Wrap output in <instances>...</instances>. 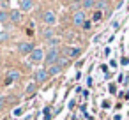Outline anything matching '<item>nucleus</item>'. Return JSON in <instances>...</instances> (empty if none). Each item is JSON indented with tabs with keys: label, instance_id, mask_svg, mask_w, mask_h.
<instances>
[{
	"label": "nucleus",
	"instance_id": "1",
	"mask_svg": "<svg viewBox=\"0 0 129 120\" xmlns=\"http://www.w3.org/2000/svg\"><path fill=\"white\" fill-rule=\"evenodd\" d=\"M58 58H60V51L57 48H50L46 53H44V64L46 65H55L58 64Z\"/></svg>",
	"mask_w": 129,
	"mask_h": 120
},
{
	"label": "nucleus",
	"instance_id": "2",
	"mask_svg": "<svg viewBox=\"0 0 129 120\" xmlns=\"http://www.w3.org/2000/svg\"><path fill=\"white\" fill-rule=\"evenodd\" d=\"M43 21H44L48 27H53V25L57 23V14H55L53 11H46V13L43 14Z\"/></svg>",
	"mask_w": 129,
	"mask_h": 120
},
{
	"label": "nucleus",
	"instance_id": "3",
	"mask_svg": "<svg viewBox=\"0 0 129 120\" xmlns=\"http://www.w3.org/2000/svg\"><path fill=\"white\" fill-rule=\"evenodd\" d=\"M41 60H44V51H43L41 48H36V50L30 53V62H34V64H39Z\"/></svg>",
	"mask_w": 129,
	"mask_h": 120
},
{
	"label": "nucleus",
	"instance_id": "4",
	"mask_svg": "<svg viewBox=\"0 0 129 120\" xmlns=\"http://www.w3.org/2000/svg\"><path fill=\"white\" fill-rule=\"evenodd\" d=\"M18 50H20V53H23V55H30L34 50H36V46H34V43H20L18 44Z\"/></svg>",
	"mask_w": 129,
	"mask_h": 120
},
{
	"label": "nucleus",
	"instance_id": "5",
	"mask_svg": "<svg viewBox=\"0 0 129 120\" xmlns=\"http://www.w3.org/2000/svg\"><path fill=\"white\" fill-rule=\"evenodd\" d=\"M73 23H74L76 27H81V25L85 23V13H83V11H76V13L73 14Z\"/></svg>",
	"mask_w": 129,
	"mask_h": 120
},
{
	"label": "nucleus",
	"instance_id": "6",
	"mask_svg": "<svg viewBox=\"0 0 129 120\" xmlns=\"http://www.w3.org/2000/svg\"><path fill=\"white\" fill-rule=\"evenodd\" d=\"M34 76H36V81H37V83H44V81L48 79V71H46V69H37Z\"/></svg>",
	"mask_w": 129,
	"mask_h": 120
},
{
	"label": "nucleus",
	"instance_id": "7",
	"mask_svg": "<svg viewBox=\"0 0 129 120\" xmlns=\"http://www.w3.org/2000/svg\"><path fill=\"white\" fill-rule=\"evenodd\" d=\"M64 53H66L67 58H76V57L81 55V50H80V48H66Z\"/></svg>",
	"mask_w": 129,
	"mask_h": 120
},
{
	"label": "nucleus",
	"instance_id": "8",
	"mask_svg": "<svg viewBox=\"0 0 129 120\" xmlns=\"http://www.w3.org/2000/svg\"><path fill=\"white\" fill-rule=\"evenodd\" d=\"M60 71H62V65H58V64L50 65V67H48V76H57Z\"/></svg>",
	"mask_w": 129,
	"mask_h": 120
},
{
	"label": "nucleus",
	"instance_id": "9",
	"mask_svg": "<svg viewBox=\"0 0 129 120\" xmlns=\"http://www.w3.org/2000/svg\"><path fill=\"white\" fill-rule=\"evenodd\" d=\"M9 18H11V21H14V23H18V21L21 20V13H20L18 9H13V11L9 13Z\"/></svg>",
	"mask_w": 129,
	"mask_h": 120
},
{
	"label": "nucleus",
	"instance_id": "10",
	"mask_svg": "<svg viewBox=\"0 0 129 120\" xmlns=\"http://www.w3.org/2000/svg\"><path fill=\"white\" fill-rule=\"evenodd\" d=\"M20 7H21V11H30L32 9V0H20Z\"/></svg>",
	"mask_w": 129,
	"mask_h": 120
},
{
	"label": "nucleus",
	"instance_id": "11",
	"mask_svg": "<svg viewBox=\"0 0 129 120\" xmlns=\"http://www.w3.org/2000/svg\"><path fill=\"white\" fill-rule=\"evenodd\" d=\"M18 76H20V74H18L16 71H11V72H9V76H7V79H6V83L9 85L11 81H14V79H18Z\"/></svg>",
	"mask_w": 129,
	"mask_h": 120
},
{
	"label": "nucleus",
	"instance_id": "12",
	"mask_svg": "<svg viewBox=\"0 0 129 120\" xmlns=\"http://www.w3.org/2000/svg\"><path fill=\"white\" fill-rule=\"evenodd\" d=\"M36 90H37V85H36V83H28V87H27L25 94H27V95H32V94H34Z\"/></svg>",
	"mask_w": 129,
	"mask_h": 120
},
{
	"label": "nucleus",
	"instance_id": "13",
	"mask_svg": "<svg viewBox=\"0 0 129 120\" xmlns=\"http://www.w3.org/2000/svg\"><path fill=\"white\" fill-rule=\"evenodd\" d=\"M94 6H95V0H83V7L85 9H90Z\"/></svg>",
	"mask_w": 129,
	"mask_h": 120
},
{
	"label": "nucleus",
	"instance_id": "14",
	"mask_svg": "<svg viewBox=\"0 0 129 120\" xmlns=\"http://www.w3.org/2000/svg\"><path fill=\"white\" fill-rule=\"evenodd\" d=\"M95 7H97V11L104 9L106 7V0H99V2H95Z\"/></svg>",
	"mask_w": 129,
	"mask_h": 120
},
{
	"label": "nucleus",
	"instance_id": "15",
	"mask_svg": "<svg viewBox=\"0 0 129 120\" xmlns=\"http://www.w3.org/2000/svg\"><path fill=\"white\" fill-rule=\"evenodd\" d=\"M101 18H103V13H101V11H95V13H94V16H92V20H94V21H101Z\"/></svg>",
	"mask_w": 129,
	"mask_h": 120
},
{
	"label": "nucleus",
	"instance_id": "16",
	"mask_svg": "<svg viewBox=\"0 0 129 120\" xmlns=\"http://www.w3.org/2000/svg\"><path fill=\"white\" fill-rule=\"evenodd\" d=\"M53 32H55V30H51V28H46V30L43 32V35H44L46 39H51V35H53Z\"/></svg>",
	"mask_w": 129,
	"mask_h": 120
},
{
	"label": "nucleus",
	"instance_id": "17",
	"mask_svg": "<svg viewBox=\"0 0 129 120\" xmlns=\"http://www.w3.org/2000/svg\"><path fill=\"white\" fill-rule=\"evenodd\" d=\"M58 43H60L58 37H51V39H48V44H51V48H55V44H58Z\"/></svg>",
	"mask_w": 129,
	"mask_h": 120
},
{
	"label": "nucleus",
	"instance_id": "18",
	"mask_svg": "<svg viewBox=\"0 0 129 120\" xmlns=\"http://www.w3.org/2000/svg\"><path fill=\"white\" fill-rule=\"evenodd\" d=\"M7 16H9V14H7L6 11H0V23H4V21L7 20Z\"/></svg>",
	"mask_w": 129,
	"mask_h": 120
},
{
	"label": "nucleus",
	"instance_id": "19",
	"mask_svg": "<svg viewBox=\"0 0 129 120\" xmlns=\"http://www.w3.org/2000/svg\"><path fill=\"white\" fill-rule=\"evenodd\" d=\"M4 106H6V97H4V95H0V111L4 109Z\"/></svg>",
	"mask_w": 129,
	"mask_h": 120
},
{
	"label": "nucleus",
	"instance_id": "20",
	"mask_svg": "<svg viewBox=\"0 0 129 120\" xmlns=\"http://www.w3.org/2000/svg\"><path fill=\"white\" fill-rule=\"evenodd\" d=\"M81 27H83V28H85V30H88V28H90V21H85V23H83V25H81Z\"/></svg>",
	"mask_w": 129,
	"mask_h": 120
},
{
	"label": "nucleus",
	"instance_id": "21",
	"mask_svg": "<svg viewBox=\"0 0 129 120\" xmlns=\"http://www.w3.org/2000/svg\"><path fill=\"white\" fill-rule=\"evenodd\" d=\"M115 90H117V88H115V85H110V92H111V94H115Z\"/></svg>",
	"mask_w": 129,
	"mask_h": 120
},
{
	"label": "nucleus",
	"instance_id": "22",
	"mask_svg": "<svg viewBox=\"0 0 129 120\" xmlns=\"http://www.w3.org/2000/svg\"><path fill=\"white\" fill-rule=\"evenodd\" d=\"M20 115H21V109H20V108H18V109H16V111H14V116H20Z\"/></svg>",
	"mask_w": 129,
	"mask_h": 120
},
{
	"label": "nucleus",
	"instance_id": "23",
	"mask_svg": "<svg viewBox=\"0 0 129 120\" xmlns=\"http://www.w3.org/2000/svg\"><path fill=\"white\" fill-rule=\"evenodd\" d=\"M113 120H122V116H120V115H115V116H113Z\"/></svg>",
	"mask_w": 129,
	"mask_h": 120
},
{
	"label": "nucleus",
	"instance_id": "24",
	"mask_svg": "<svg viewBox=\"0 0 129 120\" xmlns=\"http://www.w3.org/2000/svg\"><path fill=\"white\" fill-rule=\"evenodd\" d=\"M67 2H73V0H67Z\"/></svg>",
	"mask_w": 129,
	"mask_h": 120
}]
</instances>
